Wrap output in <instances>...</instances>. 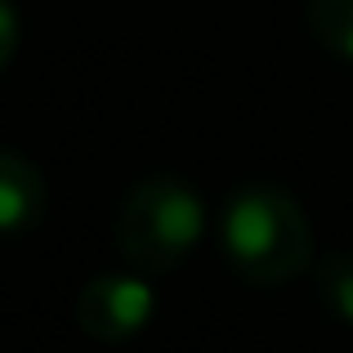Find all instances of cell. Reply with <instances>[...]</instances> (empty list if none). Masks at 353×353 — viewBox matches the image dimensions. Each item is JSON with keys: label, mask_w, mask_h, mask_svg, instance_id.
Listing matches in <instances>:
<instances>
[{"label": "cell", "mask_w": 353, "mask_h": 353, "mask_svg": "<svg viewBox=\"0 0 353 353\" xmlns=\"http://www.w3.org/2000/svg\"><path fill=\"white\" fill-rule=\"evenodd\" d=\"M219 241H224L228 264L259 286L300 277L313 259L309 215L291 192L273 188V183H250L228 197L224 219H219Z\"/></svg>", "instance_id": "obj_1"}, {"label": "cell", "mask_w": 353, "mask_h": 353, "mask_svg": "<svg viewBox=\"0 0 353 353\" xmlns=\"http://www.w3.org/2000/svg\"><path fill=\"white\" fill-rule=\"evenodd\" d=\"M206 233L201 197L174 174H152L134 183L117 215V246L143 273H170L192 255Z\"/></svg>", "instance_id": "obj_2"}, {"label": "cell", "mask_w": 353, "mask_h": 353, "mask_svg": "<svg viewBox=\"0 0 353 353\" xmlns=\"http://www.w3.org/2000/svg\"><path fill=\"white\" fill-rule=\"evenodd\" d=\"M152 286L130 273H99L77 295V327L99 345H121L139 336L152 318Z\"/></svg>", "instance_id": "obj_3"}, {"label": "cell", "mask_w": 353, "mask_h": 353, "mask_svg": "<svg viewBox=\"0 0 353 353\" xmlns=\"http://www.w3.org/2000/svg\"><path fill=\"white\" fill-rule=\"evenodd\" d=\"M45 215V174L32 157L0 148V237L27 233Z\"/></svg>", "instance_id": "obj_4"}, {"label": "cell", "mask_w": 353, "mask_h": 353, "mask_svg": "<svg viewBox=\"0 0 353 353\" xmlns=\"http://www.w3.org/2000/svg\"><path fill=\"white\" fill-rule=\"evenodd\" d=\"M309 27L336 59L353 63V0H309Z\"/></svg>", "instance_id": "obj_5"}, {"label": "cell", "mask_w": 353, "mask_h": 353, "mask_svg": "<svg viewBox=\"0 0 353 353\" xmlns=\"http://www.w3.org/2000/svg\"><path fill=\"white\" fill-rule=\"evenodd\" d=\"M318 295L340 322H353V250H331L318 268Z\"/></svg>", "instance_id": "obj_6"}, {"label": "cell", "mask_w": 353, "mask_h": 353, "mask_svg": "<svg viewBox=\"0 0 353 353\" xmlns=\"http://www.w3.org/2000/svg\"><path fill=\"white\" fill-rule=\"evenodd\" d=\"M14 50H18V9L14 0H0V72L9 68Z\"/></svg>", "instance_id": "obj_7"}]
</instances>
